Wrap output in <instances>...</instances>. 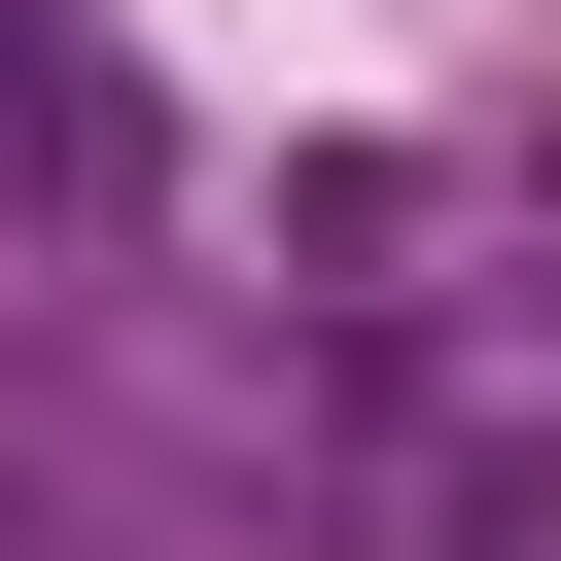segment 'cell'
I'll use <instances>...</instances> for the list:
<instances>
[{
	"label": "cell",
	"instance_id": "cell-1",
	"mask_svg": "<svg viewBox=\"0 0 561 561\" xmlns=\"http://www.w3.org/2000/svg\"><path fill=\"white\" fill-rule=\"evenodd\" d=\"M0 210H140V105H105L70 0H0Z\"/></svg>",
	"mask_w": 561,
	"mask_h": 561
}]
</instances>
